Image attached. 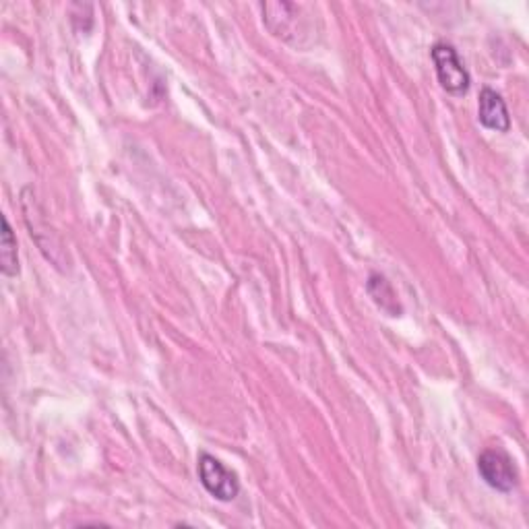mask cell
I'll return each instance as SVG.
<instances>
[{
  "instance_id": "obj_1",
  "label": "cell",
  "mask_w": 529,
  "mask_h": 529,
  "mask_svg": "<svg viewBox=\"0 0 529 529\" xmlns=\"http://www.w3.org/2000/svg\"><path fill=\"white\" fill-rule=\"evenodd\" d=\"M430 56L434 62V71H437V79L447 93H451V96H463V93H468L472 77L468 69L463 67V60L451 44L437 42L432 46Z\"/></svg>"
},
{
  "instance_id": "obj_2",
  "label": "cell",
  "mask_w": 529,
  "mask_h": 529,
  "mask_svg": "<svg viewBox=\"0 0 529 529\" xmlns=\"http://www.w3.org/2000/svg\"><path fill=\"white\" fill-rule=\"evenodd\" d=\"M197 470H199V480L203 488L213 496V499L222 501V503H232L240 494L238 476L232 470H228L217 457L209 453H201Z\"/></svg>"
},
{
  "instance_id": "obj_3",
  "label": "cell",
  "mask_w": 529,
  "mask_h": 529,
  "mask_svg": "<svg viewBox=\"0 0 529 529\" xmlns=\"http://www.w3.org/2000/svg\"><path fill=\"white\" fill-rule=\"evenodd\" d=\"M478 474L496 492H513L519 484L517 465L503 449H486L478 457Z\"/></svg>"
},
{
  "instance_id": "obj_4",
  "label": "cell",
  "mask_w": 529,
  "mask_h": 529,
  "mask_svg": "<svg viewBox=\"0 0 529 529\" xmlns=\"http://www.w3.org/2000/svg\"><path fill=\"white\" fill-rule=\"evenodd\" d=\"M478 118H480L482 127L488 129V131L509 133V129H511V116H509L507 104L501 98V93H496L490 87H484L480 91Z\"/></svg>"
},
{
  "instance_id": "obj_5",
  "label": "cell",
  "mask_w": 529,
  "mask_h": 529,
  "mask_svg": "<svg viewBox=\"0 0 529 529\" xmlns=\"http://www.w3.org/2000/svg\"><path fill=\"white\" fill-rule=\"evenodd\" d=\"M366 290H368L372 302H375L383 310V313H387L389 317H401L403 308H401V304L397 300V294H395V290L391 288V284L387 282V279L381 273H370L368 275Z\"/></svg>"
},
{
  "instance_id": "obj_6",
  "label": "cell",
  "mask_w": 529,
  "mask_h": 529,
  "mask_svg": "<svg viewBox=\"0 0 529 529\" xmlns=\"http://www.w3.org/2000/svg\"><path fill=\"white\" fill-rule=\"evenodd\" d=\"M0 271L7 277H15L19 273L17 238L7 217H3V232H0Z\"/></svg>"
}]
</instances>
